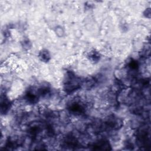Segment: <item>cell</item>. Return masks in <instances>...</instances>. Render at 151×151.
Listing matches in <instances>:
<instances>
[{
    "instance_id": "6da1fadb",
    "label": "cell",
    "mask_w": 151,
    "mask_h": 151,
    "mask_svg": "<svg viewBox=\"0 0 151 151\" xmlns=\"http://www.w3.org/2000/svg\"><path fill=\"white\" fill-rule=\"evenodd\" d=\"M80 87V80L71 72L68 73L67 76L64 89L67 93H71Z\"/></svg>"
},
{
    "instance_id": "7a4b0ae2",
    "label": "cell",
    "mask_w": 151,
    "mask_h": 151,
    "mask_svg": "<svg viewBox=\"0 0 151 151\" xmlns=\"http://www.w3.org/2000/svg\"><path fill=\"white\" fill-rule=\"evenodd\" d=\"M84 107L82 104L78 102H74L71 104L69 110L74 114H81L84 111Z\"/></svg>"
},
{
    "instance_id": "3957f363",
    "label": "cell",
    "mask_w": 151,
    "mask_h": 151,
    "mask_svg": "<svg viewBox=\"0 0 151 151\" xmlns=\"http://www.w3.org/2000/svg\"><path fill=\"white\" fill-rule=\"evenodd\" d=\"M109 143L106 140H100L98 142L96 143L93 147L94 149L96 150H109Z\"/></svg>"
},
{
    "instance_id": "277c9868",
    "label": "cell",
    "mask_w": 151,
    "mask_h": 151,
    "mask_svg": "<svg viewBox=\"0 0 151 151\" xmlns=\"http://www.w3.org/2000/svg\"><path fill=\"white\" fill-rule=\"evenodd\" d=\"M40 59L44 62H48L50 59V55L47 50H42L39 53Z\"/></svg>"
},
{
    "instance_id": "5b68a950",
    "label": "cell",
    "mask_w": 151,
    "mask_h": 151,
    "mask_svg": "<svg viewBox=\"0 0 151 151\" xmlns=\"http://www.w3.org/2000/svg\"><path fill=\"white\" fill-rule=\"evenodd\" d=\"M10 107V103L7 99L1 101V112L6 113Z\"/></svg>"
},
{
    "instance_id": "8992f818",
    "label": "cell",
    "mask_w": 151,
    "mask_h": 151,
    "mask_svg": "<svg viewBox=\"0 0 151 151\" xmlns=\"http://www.w3.org/2000/svg\"><path fill=\"white\" fill-rule=\"evenodd\" d=\"M90 58L93 61H97L100 59V54L96 51H92L90 54Z\"/></svg>"
},
{
    "instance_id": "52a82bcc",
    "label": "cell",
    "mask_w": 151,
    "mask_h": 151,
    "mask_svg": "<svg viewBox=\"0 0 151 151\" xmlns=\"http://www.w3.org/2000/svg\"><path fill=\"white\" fill-rule=\"evenodd\" d=\"M55 32H56V34H57L58 36H59V34H60V37H61V36H63V34H64V31H63V29H62L61 27H57V28H56V29H55Z\"/></svg>"
}]
</instances>
